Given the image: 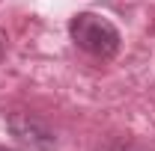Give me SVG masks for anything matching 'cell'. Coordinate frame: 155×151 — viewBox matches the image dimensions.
<instances>
[{"label":"cell","mask_w":155,"mask_h":151,"mask_svg":"<svg viewBox=\"0 0 155 151\" xmlns=\"http://www.w3.org/2000/svg\"><path fill=\"white\" fill-rule=\"evenodd\" d=\"M69 36L75 42L81 51H87V54H93V57H114L116 51H119V30H116L114 24L107 18H101V15H93V12H81L75 18L69 21Z\"/></svg>","instance_id":"1"},{"label":"cell","mask_w":155,"mask_h":151,"mask_svg":"<svg viewBox=\"0 0 155 151\" xmlns=\"http://www.w3.org/2000/svg\"><path fill=\"white\" fill-rule=\"evenodd\" d=\"M0 151H15V148H6V145H0Z\"/></svg>","instance_id":"2"}]
</instances>
